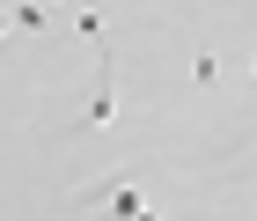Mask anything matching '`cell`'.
Returning <instances> with one entry per match:
<instances>
[{
	"mask_svg": "<svg viewBox=\"0 0 257 221\" xmlns=\"http://www.w3.org/2000/svg\"><path fill=\"white\" fill-rule=\"evenodd\" d=\"M118 118V89H110V52H103V66H96V103H88V125H110Z\"/></svg>",
	"mask_w": 257,
	"mask_h": 221,
	"instance_id": "6da1fadb",
	"label": "cell"
},
{
	"mask_svg": "<svg viewBox=\"0 0 257 221\" xmlns=\"http://www.w3.org/2000/svg\"><path fill=\"white\" fill-rule=\"evenodd\" d=\"M8 30H37V37H44V8H37V0H22V8H8Z\"/></svg>",
	"mask_w": 257,
	"mask_h": 221,
	"instance_id": "7a4b0ae2",
	"label": "cell"
},
{
	"mask_svg": "<svg viewBox=\"0 0 257 221\" xmlns=\"http://www.w3.org/2000/svg\"><path fill=\"white\" fill-rule=\"evenodd\" d=\"M191 81H198V89H220V59H213V52H191Z\"/></svg>",
	"mask_w": 257,
	"mask_h": 221,
	"instance_id": "3957f363",
	"label": "cell"
},
{
	"mask_svg": "<svg viewBox=\"0 0 257 221\" xmlns=\"http://www.w3.org/2000/svg\"><path fill=\"white\" fill-rule=\"evenodd\" d=\"M74 30H81L88 44H103V15H96V8H81V15H74Z\"/></svg>",
	"mask_w": 257,
	"mask_h": 221,
	"instance_id": "277c9868",
	"label": "cell"
},
{
	"mask_svg": "<svg viewBox=\"0 0 257 221\" xmlns=\"http://www.w3.org/2000/svg\"><path fill=\"white\" fill-rule=\"evenodd\" d=\"M133 221H162V214H155V206H140V214H133Z\"/></svg>",
	"mask_w": 257,
	"mask_h": 221,
	"instance_id": "5b68a950",
	"label": "cell"
},
{
	"mask_svg": "<svg viewBox=\"0 0 257 221\" xmlns=\"http://www.w3.org/2000/svg\"><path fill=\"white\" fill-rule=\"evenodd\" d=\"M0 37H8V8H0Z\"/></svg>",
	"mask_w": 257,
	"mask_h": 221,
	"instance_id": "8992f818",
	"label": "cell"
},
{
	"mask_svg": "<svg viewBox=\"0 0 257 221\" xmlns=\"http://www.w3.org/2000/svg\"><path fill=\"white\" fill-rule=\"evenodd\" d=\"M250 81H257V52H250Z\"/></svg>",
	"mask_w": 257,
	"mask_h": 221,
	"instance_id": "52a82bcc",
	"label": "cell"
}]
</instances>
